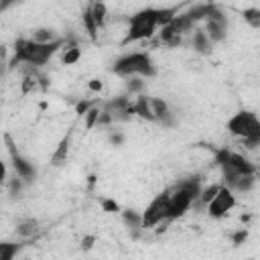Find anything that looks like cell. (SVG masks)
<instances>
[{
    "label": "cell",
    "mask_w": 260,
    "mask_h": 260,
    "mask_svg": "<svg viewBox=\"0 0 260 260\" xmlns=\"http://www.w3.org/2000/svg\"><path fill=\"white\" fill-rule=\"evenodd\" d=\"M65 39H57L53 43H47V45H41V43H35L30 39H18L14 43V49H12V59H10V65H28L32 69L37 67H43L47 65L55 55H59L61 47H63Z\"/></svg>",
    "instance_id": "1"
},
{
    "label": "cell",
    "mask_w": 260,
    "mask_h": 260,
    "mask_svg": "<svg viewBox=\"0 0 260 260\" xmlns=\"http://www.w3.org/2000/svg\"><path fill=\"white\" fill-rule=\"evenodd\" d=\"M225 128L234 138H240L248 150H256L260 146V120L254 112L248 110L236 112L228 120Z\"/></svg>",
    "instance_id": "2"
},
{
    "label": "cell",
    "mask_w": 260,
    "mask_h": 260,
    "mask_svg": "<svg viewBox=\"0 0 260 260\" xmlns=\"http://www.w3.org/2000/svg\"><path fill=\"white\" fill-rule=\"evenodd\" d=\"M112 71L120 77H154L156 75V67L150 59V55L146 51H132L122 55L120 59H116Z\"/></svg>",
    "instance_id": "3"
},
{
    "label": "cell",
    "mask_w": 260,
    "mask_h": 260,
    "mask_svg": "<svg viewBox=\"0 0 260 260\" xmlns=\"http://www.w3.org/2000/svg\"><path fill=\"white\" fill-rule=\"evenodd\" d=\"M158 26H156V8H142L136 14L130 16L128 20V28L124 32L122 45H130V43H140V41H148L156 35Z\"/></svg>",
    "instance_id": "4"
},
{
    "label": "cell",
    "mask_w": 260,
    "mask_h": 260,
    "mask_svg": "<svg viewBox=\"0 0 260 260\" xmlns=\"http://www.w3.org/2000/svg\"><path fill=\"white\" fill-rule=\"evenodd\" d=\"M162 221H171L169 219V191L156 195L146 205V209L142 211V223H140V228L142 230H152V228H156Z\"/></svg>",
    "instance_id": "5"
},
{
    "label": "cell",
    "mask_w": 260,
    "mask_h": 260,
    "mask_svg": "<svg viewBox=\"0 0 260 260\" xmlns=\"http://www.w3.org/2000/svg\"><path fill=\"white\" fill-rule=\"evenodd\" d=\"M4 140H6V148H8V154H10L12 169H14V177H18V179L24 181V183H30V181L35 179V175H37L35 165H32L26 156H22V154L16 150V144L12 142L10 136H4Z\"/></svg>",
    "instance_id": "6"
},
{
    "label": "cell",
    "mask_w": 260,
    "mask_h": 260,
    "mask_svg": "<svg viewBox=\"0 0 260 260\" xmlns=\"http://www.w3.org/2000/svg\"><path fill=\"white\" fill-rule=\"evenodd\" d=\"M236 203H238L236 193H234L232 189H228V187L221 185L219 191H217V195L205 205V209H207V213H209L211 217L221 219V217H225V215L236 207Z\"/></svg>",
    "instance_id": "7"
},
{
    "label": "cell",
    "mask_w": 260,
    "mask_h": 260,
    "mask_svg": "<svg viewBox=\"0 0 260 260\" xmlns=\"http://www.w3.org/2000/svg\"><path fill=\"white\" fill-rule=\"evenodd\" d=\"M59 61H61V65H75V63H79L81 61V47L73 41V39H65V43H63V47H61V51H59Z\"/></svg>",
    "instance_id": "8"
},
{
    "label": "cell",
    "mask_w": 260,
    "mask_h": 260,
    "mask_svg": "<svg viewBox=\"0 0 260 260\" xmlns=\"http://www.w3.org/2000/svg\"><path fill=\"white\" fill-rule=\"evenodd\" d=\"M132 110H134V116L146 120V122H154V116H152V108H150V98L140 93L132 100Z\"/></svg>",
    "instance_id": "9"
},
{
    "label": "cell",
    "mask_w": 260,
    "mask_h": 260,
    "mask_svg": "<svg viewBox=\"0 0 260 260\" xmlns=\"http://www.w3.org/2000/svg\"><path fill=\"white\" fill-rule=\"evenodd\" d=\"M191 45H193V49H195L197 53H201V55H209V53L213 51V43L209 41V37L205 35L203 28H195V30L191 32Z\"/></svg>",
    "instance_id": "10"
},
{
    "label": "cell",
    "mask_w": 260,
    "mask_h": 260,
    "mask_svg": "<svg viewBox=\"0 0 260 260\" xmlns=\"http://www.w3.org/2000/svg\"><path fill=\"white\" fill-rule=\"evenodd\" d=\"M69 146H71V134H65V136L59 140V144L55 146L53 154H51V165H53V167H61V165L67 160V156H69Z\"/></svg>",
    "instance_id": "11"
},
{
    "label": "cell",
    "mask_w": 260,
    "mask_h": 260,
    "mask_svg": "<svg viewBox=\"0 0 260 260\" xmlns=\"http://www.w3.org/2000/svg\"><path fill=\"white\" fill-rule=\"evenodd\" d=\"M158 43L160 45H167V47H179L183 43V37L173 28V24L169 22L167 26L158 28Z\"/></svg>",
    "instance_id": "12"
},
{
    "label": "cell",
    "mask_w": 260,
    "mask_h": 260,
    "mask_svg": "<svg viewBox=\"0 0 260 260\" xmlns=\"http://www.w3.org/2000/svg\"><path fill=\"white\" fill-rule=\"evenodd\" d=\"M57 39H61V37H59V32H57L55 28H51V26H39V28H35V30L30 32V41L41 43V45L53 43V41H57Z\"/></svg>",
    "instance_id": "13"
},
{
    "label": "cell",
    "mask_w": 260,
    "mask_h": 260,
    "mask_svg": "<svg viewBox=\"0 0 260 260\" xmlns=\"http://www.w3.org/2000/svg\"><path fill=\"white\" fill-rule=\"evenodd\" d=\"M37 232H39V221L32 219V217H26V219H22V221L16 223V236L22 238V240L32 238Z\"/></svg>",
    "instance_id": "14"
},
{
    "label": "cell",
    "mask_w": 260,
    "mask_h": 260,
    "mask_svg": "<svg viewBox=\"0 0 260 260\" xmlns=\"http://www.w3.org/2000/svg\"><path fill=\"white\" fill-rule=\"evenodd\" d=\"M22 244L20 242H10V240H0V260H14L20 252Z\"/></svg>",
    "instance_id": "15"
},
{
    "label": "cell",
    "mask_w": 260,
    "mask_h": 260,
    "mask_svg": "<svg viewBox=\"0 0 260 260\" xmlns=\"http://www.w3.org/2000/svg\"><path fill=\"white\" fill-rule=\"evenodd\" d=\"M87 10H89V14L93 16L95 24L102 28V26L106 24V20H108V6H106L104 2H91V4L87 6Z\"/></svg>",
    "instance_id": "16"
},
{
    "label": "cell",
    "mask_w": 260,
    "mask_h": 260,
    "mask_svg": "<svg viewBox=\"0 0 260 260\" xmlns=\"http://www.w3.org/2000/svg\"><path fill=\"white\" fill-rule=\"evenodd\" d=\"M219 187H221V183H211V185H205V187H201V193H199V197H197V203L199 205H207L215 195H217V191H219Z\"/></svg>",
    "instance_id": "17"
},
{
    "label": "cell",
    "mask_w": 260,
    "mask_h": 260,
    "mask_svg": "<svg viewBox=\"0 0 260 260\" xmlns=\"http://www.w3.org/2000/svg\"><path fill=\"white\" fill-rule=\"evenodd\" d=\"M122 213V219L126 225H130V230H142L140 223H142V213L140 211H134V209H124L120 211Z\"/></svg>",
    "instance_id": "18"
},
{
    "label": "cell",
    "mask_w": 260,
    "mask_h": 260,
    "mask_svg": "<svg viewBox=\"0 0 260 260\" xmlns=\"http://www.w3.org/2000/svg\"><path fill=\"white\" fill-rule=\"evenodd\" d=\"M81 24H83V28L87 30V35H89L91 39H95V37H98L100 26L95 24V20H93V16L89 14V10H87V8H85V10H83V14H81Z\"/></svg>",
    "instance_id": "19"
},
{
    "label": "cell",
    "mask_w": 260,
    "mask_h": 260,
    "mask_svg": "<svg viewBox=\"0 0 260 260\" xmlns=\"http://www.w3.org/2000/svg\"><path fill=\"white\" fill-rule=\"evenodd\" d=\"M100 110H102V106H100V104H95V106H91V108L83 114V122H85V128H87V130L95 128V124H98V116H100Z\"/></svg>",
    "instance_id": "20"
},
{
    "label": "cell",
    "mask_w": 260,
    "mask_h": 260,
    "mask_svg": "<svg viewBox=\"0 0 260 260\" xmlns=\"http://www.w3.org/2000/svg\"><path fill=\"white\" fill-rule=\"evenodd\" d=\"M244 20L252 26V28H260V8H248L244 10Z\"/></svg>",
    "instance_id": "21"
},
{
    "label": "cell",
    "mask_w": 260,
    "mask_h": 260,
    "mask_svg": "<svg viewBox=\"0 0 260 260\" xmlns=\"http://www.w3.org/2000/svg\"><path fill=\"white\" fill-rule=\"evenodd\" d=\"M142 87H144V79L142 77H128V83H126L128 93H138L140 95Z\"/></svg>",
    "instance_id": "22"
},
{
    "label": "cell",
    "mask_w": 260,
    "mask_h": 260,
    "mask_svg": "<svg viewBox=\"0 0 260 260\" xmlns=\"http://www.w3.org/2000/svg\"><path fill=\"white\" fill-rule=\"evenodd\" d=\"M100 205H102V209H104L106 213H120V211H122L120 205H118V201H114V199H110V197H102V199H100Z\"/></svg>",
    "instance_id": "23"
},
{
    "label": "cell",
    "mask_w": 260,
    "mask_h": 260,
    "mask_svg": "<svg viewBox=\"0 0 260 260\" xmlns=\"http://www.w3.org/2000/svg\"><path fill=\"white\" fill-rule=\"evenodd\" d=\"M98 104V100H81V102H77L75 104V112L79 114V116H83L91 106H95Z\"/></svg>",
    "instance_id": "24"
},
{
    "label": "cell",
    "mask_w": 260,
    "mask_h": 260,
    "mask_svg": "<svg viewBox=\"0 0 260 260\" xmlns=\"http://www.w3.org/2000/svg\"><path fill=\"white\" fill-rule=\"evenodd\" d=\"M246 240H248V230H246V228H240L238 232L232 234V242H234L236 246H242Z\"/></svg>",
    "instance_id": "25"
},
{
    "label": "cell",
    "mask_w": 260,
    "mask_h": 260,
    "mask_svg": "<svg viewBox=\"0 0 260 260\" xmlns=\"http://www.w3.org/2000/svg\"><path fill=\"white\" fill-rule=\"evenodd\" d=\"M93 244H95V236H91V234H89V236H83V238H81V250H83V252L91 250V248H93Z\"/></svg>",
    "instance_id": "26"
},
{
    "label": "cell",
    "mask_w": 260,
    "mask_h": 260,
    "mask_svg": "<svg viewBox=\"0 0 260 260\" xmlns=\"http://www.w3.org/2000/svg\"><path fill=\"white\" fill-rule=\"evenodd\" d=\"M6 183H8V167H6V162L0 158V187L6 185Z\"/></svg>",
    "instance_id": "27"
},
{
    "label": "cell",
    "mask_w": 260,
    "mask_h": 260,
    "mask_svg": "<svg viewBox=\"0 0 260 260\" xmlns=\"http://www.w3.org/2000/svg\"><path fill=\"white\" fill-rule=\"evenodd\" d=\"M110 142H112L114 146H120V144L124 142V134H122V132H118V130L110 132Z\"/></svg>",
    "instance_id": "28"
},
{
    "label": "cell",
    "mask_w": 260,
    "mask_h": 260,
    "mask_svg": "<svg viewBox=\"0 0 260 260\" xmlns=\"http://www.w3.org/2000/svg\"><path fill=\"white\" fill-rule=\"evenodd\" d=\"M87 87H89L91 91H98V93H100V91L104 89V81H102V79H89Z\"/></svg>",
    "instance_id": "29"
},
{
    "label": "cell",
    "mask_w": 260,
    "mask_h": 260,
    "mask_svg": "<svg viewBox=\"0 0 260 260\" xmlns=\"http://www.w3.org/2000/svg\"><path fill=\"white\" fill-rule=\"evenodd\" d=\"M0 73H2V67H0Z\"/></svg>",
    "instance_id": "30"
}]
</instances>
